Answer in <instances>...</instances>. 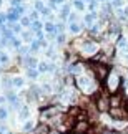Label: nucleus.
<instances>
[{
  "instance_id": "obj_1",
  "label": "nucleus",
  "mask_w": 128,
  "mask_h": 134,
  "mask_svg": "<svg viewBox=\"0 0 128 134\" xmlns=\"http://www.w3.org/2000/svg\"><path fill=\"white\" fill-rule=\"evenodd\" d=\"M88 63L91 65V71H93V78L95 81H100V83H103V81L110 76V66L103 63V61H93V60H88Z\"/></svg>"
},
{
  "instance_id": "obj_2",
  "label": "nucleus",
  "mask_w": 128,
  "mask_h": 134,
  "mask_svg": "<svg viewBox=\"0 0 128 134\" xmlns=\"http://www.w3.org/2000/svg\"><path fill=\"white\" fill-rule=\"evenodd\" d=\"M90 129H91L90 121L88 119H80V121L75 122L71 132H73V134H86V132H90Z\"/></svg>"
},
{
  "instance_id": "obj_3",
  "label": "nucleus",
  "mask_w": 128,
  "mask_h": 134,
  "mask_svg": "<svg viewBox=\"0 0 128 134\" xmlns=\"http://www.w3.org/2000/svg\"><path fill=\"white\" fill-rule=\"evenodd\" d=\"M108 114L110 118L113 121H123V119H128V114H126V111H125V108H110V111H108Z\"/></svg>"
},
{
  "instance_id": "obj_4",
  "label": "nucleus",
  "mask_w": 128,
  "mask_h": 134,
  "mask_svg": "<svg viewBox=\"0 0 128 134\" xmlns=\"http://www.w3.org/2000/svg\"><path fill=\"white\" fill-rule=\"evenodd\" d=\"M75 81H76V85H78V88L81 91H91L93 90V83H91V80L88 76H78Z\"/></svg>"
},
{
  "instance_id": "obj_5",
  "label": "nucleus",
  "mask_w": 128,
  "mask_h": 134,
  "mask_svg": "<svg viewBox=\"0 0 128 134\" xmlns=\"http://www.w3.org/2000/svg\"><path fill=\"white\" fill-rule=\"evenodd\" d=\"M96 48H98V45H96L95 42H86V43H83V51H85V53H95L96 55Z\"/></svg>"
},
{
  "instance_id": "obj_6",
  "label": "nucleus",
  "mask_w": 128,
  "mask_h": 134,
  "mask_svg": "<svg viewBox=\"0 0 128 134\" xmlns=\"http://www.w3.org/2000/svg\"><path fill=\"white\" fill-rule=\"evenodd\" d=\"M28 118H30V108L28 106H22V109L18 111V119L28 121Z\"/></svg>"
},
{
  "instance_id": "obj_7",
  "label": "nucleus",
  "mask_w": 128,
  "mask_h": 134,
  "mask_svg": "<svg viewBox=\"0 0 128 134\" xmlns=\"http://www.w3.org/2000/svg\"><path fill=\"white\" fill-rule=\"evenodd\" d=\"M23 63L27 65V70H30V68H35V66H38V61L33 58V56H27V58L23 60Z\"/></svg>"
},
{
  "instance_id": "obj_8",
  "label": "nucleus",
  "mask_w": 128,
  "mask_h": 134,
  "mask_svg": "<svg viewBox=\"0 0 128 134\" xmlns=\"http://www.w3.org/2000/svg\"><path fill=\"white\" fill-rule=\"evenodd\" d=\"M20 17H22V13H20L18 12V8H12V10H10V12H8V20H12V22H15V20H18Z\"/></svg>"
},
{
  "instance_id": "obj_9",
  "label": "nucleus",
  "mask_w": 128,
  "mask_h": 134,
  "mask_svg": "<svg viewBox=\"0 0 128 134\" xmlns=\"http://www.w3.org/2000/svg\"><path fill=\"white\" fill-rule=\"evenodd\" d=\"M35 127H37V126H35V122L28 119V121H25V124H23V132H32L33 134Z\"/></svg>"
},
{
  "instance_id": "obj_10",
  "label": "nucleus",
  "mask_w": 128,
  "mask_h": 134,
  "mask_svg": "<svg viewBox=\"0 0 128 134\" xmlns=\"http://www.w3.org/2000/svg\"><path fill=\"white\" fill-rule=\"evenodd\" d=\"M45 32H47L48 35H52V33H57V27H55V23H52V22H47V23H45Z\"/></svg>"
},
{
  "instance_id": "obj_11",
  "label": "nucleus",
  "mask_w": 128,
  "mask_h": 134,
  "mask_svg": "<svg viewBox=\"0 0 128 134\" xmlns=\"http://www.w3.org/2000/svg\"><path fill=\"white\" fill-rule=\"evenodd\" d=\"M12 86H13V88H22V86H23V80L20 78V76H15V78H12Z\"/></svg>"
},
{
  "instance_id": "obj_12",
  "label": "nucleus",
  "mask_w": 128,
  "mask_h": 134,
  "mask_svg": "<svg viewBox=\"0 0 128 134\" xmlns=\"http://www.w3.org/2000/svg\"><path fill=\"white\" fill-rule=\"evenodd\" d=\"M37 68H38V73H45V71H48L50 65H48V63H43V61H42V63H38Z\"/></svg>"
},
{
  "instance_id": "obj_13",
  "label": "nucleus",
  "mask_w": 128,
  "mask_h": 134,
  "mask_svg": "<svg viewBox=\"0 0 128 134\" xmlns=\"http://www.w3.org/2000/svg\"><path fill=\"white\" fill-rule=\"evenodd\" d=\"M7 118H8V109H7V108H3V106H0V119L5 121Z\"/></svg>"
},
{
  "instance_id": "obj_14",
  "label": "nucleus",
  "mask_w": 128,
  "mask_h": 134,
  "mask_svg": "<svg viewBox=\"0 0 128 134\" xmlns=\"http://www.w3.org/2000/svg\"><path fill=\"white\" fill-rule=\"evenodd\" d=\"M20 25H22V27H30V25H32L30 17H22V18H20Z\"/></svg>"
},
{
  "instance_id": "obj_15",
  "label": "nucleus",
  "mask_w": 128,
  "mask_h": 134,
  "mask_svg": "<svg viewBox=\"0 0 128 134\" xmlns=\"http://www.w3.org/2000/svg\"><path fill=\"white\" fill-rule=\"evenodd\" d=\"M60 15H62V18L65 20V18H68V15H70V5H65V7L62 8V13H60Z\"/></svg>"
},
{
  "instance_id": "obj_16",
  "label": "nucleus",
  "mask_w": 128,
  "mask_h": 134,
  "mask_svg": "<svg viewBox=\"0 0 128 134\" xmlns=\"http://www.w3.org/2000/svg\"><path fill=\"white\" fill-rule=\"evenodd\" d=\"M80 30H81V27H80L78 23H70V32H71V33H75V35H76V33L80 32Z\"/></svg>"
},
{
  "instance_id": "obj_17",
  "label": "nucleus",
  "mask_w": 128,
  "mask_h": 134,
  "mask_svg": "<svg viewBox=\"0 0 128 134\" xmlns=\"http://www.w3.org/2000/svg\"><path fill=\"white\" fill-rule=\"evenodd\" d=\"M95 18H96V17H95V13H93V12L88 13V15H85V23H86V25H90V23L93 22Z\"/></svg>"
},
{
  "instance_id": "obj_18",
  "label": "nucleus",
  "mask_w": 128,
  "mask_h": 134,
  "mask_svg": "<svg viewBox=\"0 0 128 134\" xmlns=\"http://www.w3.org/2000/svg\"><path fill=\"white\" fill-rule=\"evenodd\" d=\"M27 75H28V78H37V76H38V71L37 70H35V68H30V70H27Z\"/></svg>"
},
{
  "instance_id": "obj_19",
  "label": "nucleus",
  "mask_w": 128,
  "mask_h": 134,
  "mask_svg": "<svg viewBox=\"0 0 128 134\" xmlns=\"http://www.w3.org/2000/svg\"><path fill=\"white\" fill-rule=\"evenodd\" d=\"M73 5H75V7L78 8V10H83V8H85V3H83V0H75V2H73Z\"/></svg>"
},
{
  "instance_id": "obj_20",
  "label": "nucleus",
  "mask_w": 128,
  "mask_h": 134,
  "mask_svg": "<svg viewBox=\"0 0 128 134\" xmlns=\"http://www.w3.org/2000/svg\"><path fill=\"white\" fill-rule=\"evenodd\" d=\"M7 61H8V55L0 53V63H7Z\"/></svg>"
},
{
  "instance_id": "obj_21",
  "label": "nucleus",
  "mask_w": 128,
  "mask_h": 134,
  "mask_svg": "<svg viewBox=\"0 0 128 134\" xmlns=\"http://www.w3.org/2000/svg\"><path fill=\"white\" fill-rule=\"evenodd\" d=\"M37 18H38V12H32V13H30V20H32V22H37Z\"/></svg>"
},
{
  "instance_id": "obj_22",
  "label": "nucleus",
  "mask_w": 128,
  "mask_h": 134,
  "mask_svg": "<svg viewBox=\"0 0 128 134\" xmlns=\"http://www.w3.org/2000/svg\"><path fill=\"white\" fill-rule=\"evenodd\" d=\"M12 5H13V8L22 7V0H12Z\"/></svg>"
},
{
  "instance_id": "obj_23",
  "label": "nucleus",
  "mask_w": 128,
  "mask_h": 134,
  "mask_svg": "<svg viewBox=\"0 0 128 134\" xmlns=\"http://www.w3.org/2000/svg\"><path fill=\"white\" fill-rule=\"evenodd\" d=\"M57 42H58L60 45H62V43L65 42V35H63V33H60V35H58V37H57Z\"/></svg>"
},
{
  "instance_id": "obj_24",
  "label": "nucleus",
  "mask_w": 128,
  "mask_h": 134,
  "mask_svg": "<svg viewBox=\"0 0 128 134\" xmlns=\"http://www.w3.org/2000/svg\"><path fill=\"white\" fill-rule=\"evenodd\" d=\"M22 37H23V40H25V42H28V40H30V38H32V33H28V32H25V33L22 35Z\"/></svg>"
},
{
  "instance_id": "obj_25",
  "label": "nucleus",
  "mask_w": 128,
  "mask_h": 134,
  "mask_svg": "<svg viewBox=\"0 0 128 134\" xmlns=\"http://www.w3.org/2000/svg\"><path fill=\"white\" fill-rule=\"evenodd\" d=\"M68 20H70V23H75L76 15H75V13H70V15H68Z\"/></svg>"
},
{
  "instance_id": "obj_26",
  "label": "nucleus",
  "mask_w": 128,
  "mask_h": 134,
  "mask_svg": "<svg viewBox=\"0 0 128 134\" xmlns=\"http://www.w3.org/2000/svg\"><path fill=\"white\" fill-rule=\"evenodd\" d=\"M123 108H125V111H126V114H128V99H126V103H125V106H123Z\"/></svg>"
},
{
  "instance_id": "obj_27",
  "label": "nucleus",
  "mask_w": 128,
  "mask_h": 134,
  "mask_svg": "<svg viewBox=\"0 0 128 134\" xmlns=\"http://www.w3.org/2000/svg\"><path fill=\"white\" fill-rule=\"evenodd\" d=\"M5 99H7V98H3V96H0V104H2V103H5Z\"/></svg>"
},
{
  "instance_id": "obj_28",
  "label": "nucleus",
  "mask_w": 128,
  "mask_h": 134,
  "mask_svg": "<svg viewBox=\"0 0 128 134\" xmlns=\"http://www.w3.org/2000/svg\"><path fill=\"white\" fill-rule=\"evenodd\" d=\"M2 22H5V15H0V23Z\"/></svg>"
},
{
  "instance_id": "obj_29",
  "label": "nucleus",
  "mask_w": 128,
  "mask_h": 134,
  "mask_svg": "<svg viewBox=\"0 0 128 134\" xmlns=\"http://www.w3.org/2000/svg\"><path fill=\"white\" fill-rule=\"evenodd\" d=\"M63 2V0H57V3H62Z\"/></svg>"
},
{
  "instance_id": "obj_30",
  "label": "nucleus",
  "mask_w": 128,
  "mask_h": 134,
  "mask_svg": "<svg viewBox=\"0 0 128 134\" xmlns=\"http://www.w3.org/2000/svg\"><path fill=\"white\" fill-rule=\"evenodd\" d=\"M86 2H91V3H93V0H86Z\"/></svg>"
},
{
  "instance_id": "obj_31",
  "label": "nucleus",
  "mask_w": 128,
  "mask_h": 134,
  "mask_svg": "<svg viewBox=\"0 0 128 134\" xmlns=\"http://www.w3.org/2000/svg\"><path fill=\"white\" fill-rule=\"evenodd\" d=\"M5 134H10V132H5Z\"/></svg>"
},
{
  "instance_id": "obj_32",
  "label": "nucleus",
  "mask_w": 128,
  "mask_h": 134,
  "mask_svg": "<svg viewBox=\"0 0 128 134\" xmlns=\"http://www.w3.org/2000/svg\"><path fill=\"white\" fill-rule=\"evenodd\" d=\"M0 35H2V32H0Z\"/></svg>"
},
{
  "instance_id": "obj_33",
  "label": "nucleus",
  "mask_w": 128,
  "mask_h": 134,
  "mask_svg": "<svg viewBox=\"0 0 128 134\" xmlns=\"http://www.w3.org/2000/svg\"><path fill=\"white\" fill-rule=\"evenodd\" d=\"M0 46H2V45H0Z\"/></svg>"
}]
</instances>
